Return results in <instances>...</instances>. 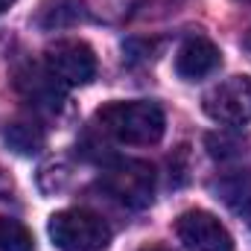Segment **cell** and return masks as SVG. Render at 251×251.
Segmentation results:
<instances>
[{
    "mask_svg": "<svg viewBox=\"0 0 251 251\" xmlns=\"http://www.w3.org/2000/svg\"><path fill=\"white\" fill-rule=\"evenodd\" d=\"M176 234L187 251H234V237L207 210H184L176 219Z\"/></svg>",
    "mask_w": 251,
    "mask_h": 251,
    "instance_id": "8992f818",
    "label": "cell"
},
{
    "mask_svg": "<svg viewBox=\"0 0 251 251\" xmlns=\"http://www.w3.org/2000/svg\"><path fill=\"white\" fill-rule=\"evenodd\" d=\"M47 234L53 246L62 251H105L111 246V228L108 222L85 207L59 210L47 222Z\"/></svg>",
    "mask_w": 251,
    "mask_h": 251,
    "instance_id": "7a4b0ae2",
    "label": "cell"
},
{
    "mask_svg": "<svg viewBox=\"0 0 251 251\" xmlns=\"http://www.w3.org/2000/svg\"><path fill=\"white\" fill-rule=\"evenodd\" d=\"M216 193L225 204H231L234 210H246L251 204V176L246 173H234V176H225L219 184H216Z\"/></svg>",
    "mask_w": 251,
    "mask_h": 251,
    "instance_id": "9c48e42d",
    "label": "cell"
},
{
    "mask_svg": "<svg viewBox=\"0 0 251 251\" xmlns=\"http://www.w3.org/2000/svg\"><path fill=\"white\" fill-rule=\"evenodd\" d=\"M249 47H251V35H249Z\"/></svg>",
    "mask_w": 251,
    "mask_h": 251,
    "instance_id": "5bb4252c",
    "label": "cell"
},
{
    "mask_svg": "<svg viewBox=\"0 0 251 251\" xmlns=\"http://www.w3.org/2000/svg\"><path fill=\"white\" fill-rule=\"evenodd\" d=\"M102 187L128 207H146L155 196V170L146 161L120 158L102 170Z\"/></svg>",
    "mask_w": 251,
    "mask_h": 251,
    "instance_id": "3957f363",
    "label": "cell"
},
{
    "mask_svg": "<svg viewBox=\"0 0 251 251\" xmlns=\"http://www.w3.org/2000/svg\"><path fill=\"white\" fill-rule=\"evenodd\" d=\"M201 108L210 120L225 126L251 123V76H231L213 85L201 97Z\"/></svg>",
    "mask_w": 251,
    "mask_h": 251,
    "instance_id": "277c9868",
    "label": "cell"
},
{
    "mask_svg": "<svg viewBox=\"0 0 251 251\" xmlns=\"http://www.w3.org/2000/svg\"><path fill=\"white\" fill-rule=\"evenodd\" d=\"M0 251H35L32 231L12 216H0Z\"/></svg>",
    "mask_w": 251,
    "mask_h": 251,
    "instance_id": "30bf717a",
    "label": "cell"
},
{
    "mask_svg": "<svg viewBox=\"0 0 251 251\" xmlns=\"http://www.w3.org/2000/svg\"><path fill=\"white\" fill-rule=\"evenodd\" d=\"M44 62H47V73L53 82L59 85H88L97 73V56L94 50L85 44V41H56L47 47L44 53Z\"/></svg>",
    "mask_w": 251,
    "mask_h": 251,
    "instance_id": "5b68a950",
    "label": "cell"
},
{
    "mask_svg": "<svg viewBox=\"0 0 251 251\" xmlns=\"http://www.w3.org/2000/svg\"><path fill=\"white\" fill-rule=\"evenodd\" d=\"M12 3H15V0H0V15H3V12H6V9L12 6Z\"/></svg>",
    "mask_w": 251,
    "mask_h": 251,
    "instance_id": "8fae6325",
    "label": "cell"
},
{
    "mask_svg": "<svg viewBox=\"0 0 251 251\" xmlns=\"http://www.w3.org/2000/svg\"><path fill=\"white\" fill-rule=\"evenodd\" d=\"M219 64H222L219 47H216L210 38H204V35L187 38V41L178 47V53H176V70H178V76L187 79V82H196V79L210 76Z\"/></svg>",
    "mask_w": 251,
    "mask_h": 251,
    "instance_id": "52a82bcc",
    "label": "cell"
},
{
    "mask_svg": "<svg viewBox=\"0 0 251 251\" xmlns=\"http://www.w3.org/2000/svg\"><path fill=\"white\" fill-rule=\"evenodd\" d=\"M243 3H251V0H243Z\"/></svg>",
    "mask_w": 251,
    "mask_h": 251,
    "instance_id": "9a60e30c",
    "label": "cell"
},
{
    "mask_svg": "<svg viewBox=\"0 0 251 251\" xmlns=\"http://www.w3.org/2000/svg\"><path fill=\"white\" fill-rule=\"evenodd\" d=\"M6 143L18 152V155H35L44 149V128L26 120H18L6 128Z\"/></svg>",
    "mask_w": 251,
    "mask_h": 251,
    "instance_id": "ba28073f",
    "label": "cell"
},
{
    "mask_svg": "<svg viewBox=\"0 0 251 251\" xmlns=\"http://www.w3.org/2000/svg\"><path fill=\"white\" fill-rule=\"evenodd\" d=\"M97 123L120 143L149 146L164 137L167 117L158 102L152 100H128V102H108L97 111Z\"/></svg>",
    "mask_w": 251,
    "mask_h": 251,
    "instance_id": "6da1fadb",
    "label": "cell"
},
{
    "mask_svg": "<svg viewBox=\"0 0 251 251\" xmlns=\"http://www.w3.org/2000/svg\"><path fill=\"white\" fill-rule=\"evenodd\" d=\"M140 251H170V249H164V246H146V249H140Z\"/></svg>",
    "mask_w": 251,
    "mask_h": 251,
    "instance_id": "7c38bea8",
    "label": "cell"
},
{
    "mask_svg": "<svg viewBox=\"0 0 251 251\" xmlns=\"http://www.w3.org/2000/svg\"><path fill=\"white\" fill-rule=\"evenodd\" d=\"M243 216H246V222H249V228H251V204L246 207V210H243Z\"/></svg>",
    "mask_w": 251,
    "mask_h": 251,
    "instance_id": "4fadbf2b",
    "label": "cell"
}]
</instances>
